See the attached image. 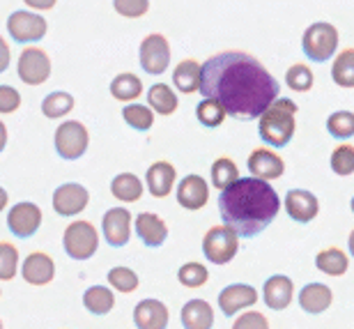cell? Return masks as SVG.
<instances>
[{"instance_id": "obj_26", "label": "cell", "mask_w": 354, "mask_h": 329, "mask_svg": "<svg viewBox=\"0 0 354 329\" xmlns=\"http://www.w3.org/2000/svg\"><path fill=\"white\" fill-rule=\"evenodd\" d=\"M315 267L329 276H343L350 267V258L343 249L327 247L315 256Z\"/></svg>"}, {"instance_id": "obj_10", "label": "cell", "mask_w": 354, "mask_h": 329, "mask_svg": "<svg viewBox=\"0 0 354 329\" xmlns=\"http://www.w3.org/2000/svg\"><path fill=\"white\" fill-rule=\"evenodd\" d=\"M138 58H140V67H143L147 74H164L168 71V65H171V44L164 35L159 33H152L140 42V51H138Z\"/></svg>"}, {"instance_id": "obj_9", "label": "cell", "mask_w": 354, "mask_h": 329, "mask_svg": "<svg viewBox=\"0 0 354 329\" xmlns=\"http://www.w3.org/2000/svg\"><path fill=\"white\" fill-rule=\"evenodd\" d=\"M48 26L46 19L41 14L35 12H26V10H17L7 19V33L14 42L19 44H32V42H39L46 35Z\"/></svg>"}, {"instance_id": "obj_4", "label": "cell", "mask_w": 354, "mask_h": 329, "mask_svg": "<svg viewBox=\"0 0 354 329\" xmlns=\"http://www.w3.org/2000/svg\"><path fill=\"white\" fill-rule=\"evenodd\" d=\"M304 55L313 62H327L338 48V30L336 26L327 24V21H317V24L308 26L301 39Z\"/></svg>"}, {"instance_id": "obj_18", "label": "cell", "mask_w": 354, "mask_h": 329, "mask_svg": "<svg viewBox=\"0 0 354 329\" xmlns=\"http://www.w3.org/2000/svg\"><path fill=\"white\" fill-rule=\"evenodd\" d=\"M21 276L30 285H46L55 276V263L44 251H32L30 256H26L24 267H21Z\"/></svg>"}, {"instance_id": "obj_14", "label": "cell", "mask_w": 354, "mask_h": 329, "mask_svg": "<svg viewBox=\"0 0 354 329\" xmlns=\"http://www.w3.org/2000/svg\"><path fill=\"white\" fill-rule=\"evenodd\" d=\"M246 166H249L251 177L263 180V182L276 180V177H281L283 173H286V161H283L281 157L276 154L274 150H269V148L253 150V152L249 154Z\"/></svg>"}, {"instance_id": "obj_2", "label": "cell", "mask_w": 354, "mask_h": 329, "mask_svg": "<svg viewBox=\"0 0 354 329\" xmlns=\"http://www.w3.org/2000/svg\"><path fill=\"white\" fill-rule=\"evenodd\" d=\"M281 210V198L269 182L256 177H239L218 196L223 226L237 238H256L272 226Z\"/></svg>"}, {"instance_id": "obj_24", "label": "cell", "mask_w": 354, "mask_h": 329, "mask_svg": "<svg viewBox=\"0 0 354 329\" xmlns=\"http://www.w3.org/2000/svg\"><path fill=\"white\" fill-rule=\"evenodd\" d=\"M334 302V295H331V288L324 283H308L299 290V306L306 313H324Z\"/></svg>"}, {"instance_id": "obj_33", "label": "cell", "mask_w": 354, "mask_h": 329, "mask_svg": "<svg viewBox=\"0 0 354 329\" xmlns=\"http://www.w3.org/2000/svg\"><path fill=\"white\" fill-rule=\"evenodd\" d=\"M74 111V97L69 92H51L44 102H41V113L48 118V120H58V118H65L67 113Z\"/></svg>"}, {"instance_id": "obj_21", "label": "cell", "mask_w": 354, "mask_h": 329, "mask_svg": "<svg viewBox=\"0 0 354 329\" xmlns=\"http://www.w3.org/2000/svg\"><path fill=\"white\" fill-rule=\"evenodd\" d=\"M168 306L159 299H143L133 309L136 329H166L168 327Z\"/></svg>"}, {"instance_id": "obj_25", "label": "cell", "mask_w": 354, "mask_h": 329, "mask_svg": "<svg viewBox=\"0 0 354 329\" xmlns=\"http://www.w3.org/2000/svg\"><path fill=\"white\" fill-rule=\"evenodd\" d=\"M173 83L175 88L184 92V95H194L201 88V62L194 58L182 60L173 71Z\"/></svg>"}, {"instance_id": "obj_23", "label": "cell", "mask_w": 354, "mask_h": 329, "mask_svg": "<svg viewBox=\"0 0 354 329\" xmlns=\"http://www.w3.org/2000/svg\"><path fill=\"white\" fill-rule=\"evenodd\" d=\"M182 327L184 329H212L214 327V311L205 299H189L182 306Z\"/></svg>"}, {"instance_id": "obj_38", "label": "cell", "mask_w": 354, "mask_h": 329, "mask_svg": "<svg viewBox=\"0 0 354 329\" xmlns=\"http://www.w3.org/2000/svg\"><path fill=\"white\" fill-rule=\"evenodd\" d=\"M19 272V249L12 242H0V281H12Z\"/></svg>"}, {"instance_id": "obj_12", "label": "cell", "mask_w": 354, "mask_h": 329, "mask_svg": "<svg viewBox=\"0 0 354 329\" xmlns=\"http://www.w3.org/2000/svg\"><path fill=\"white\" fill-rule=\"evenodd\" d=\"M88 200L90 194L83 184L67 182L53 191V210L60 217H76V214H81L88 207Z\"/></svg>"}, {"instance_id": "obj_5", "label": "cell", "mask_w": 354, "mask_h": 329, "mask_svg": "<svg viewBox=\"0 0 354 329\" xmlns=\"http://www.w3.org/2000/svg\"><path fill=\"white\" fill-rule=\"evenodd\" d=\"M62 247L69 258L74 260H88L97 254L99 247V235L97 228L90 224V221H72L65 228V235H62Z\"/></svg>"}, {"instance_id": "obj_22", "label": "cell", "mask_w": 354, "mask_h": 329, "mask_svg": "<svg viewBox=\"0 0 354 329\" xmlns=\"http://www.w3.org/2000/svg\"><path fill=\"white\" fill-rule=\"evenodd\" d=\"M145 182H147V191L154 198H166L177 182V170L171 161H157L147 168Z\"/></svg>"}, {"instance_id": "obj_15", "label": "cell", "mask_w": 354, "mask_h": 329, "mask_svg": "<svg viewBox=\"0 0 354 329\" xmlns=\"http://www.w3.org/2000/svg\"><path fill=\"white\" fill-rule=\"evenodd\" d=\"M258 302V292L253 285H246V283H232V285H225V288L218 292V309L223 311L225 318L235 316L237 311L242 309H249Z\"/></svg>"}, {"instance_id": "obj_11", "label": "cell", "mask_w": 354, "mask_h": 329, "mask_svg": "<svg viewBox=\"0 0 354 329\" xmlns=\"http://www.w3.org/2000/svg\"><path fill=\"white\" fill-rule=\"evenodd\" d=\"M41 219H44V214H41L39 207L24 200V203H17L7 212V228H10V233L17 235V238L28 240L39 231Z\"/></svg>"}, {"instance_id": "obj_41", "label": "cell", "mask_w": 354, "mask_h": 329, "mask_svg": "<svg viewBox=\"0 0 354 329\" xmlns=\"http://www.w3.org/2000/svg\"><path fill=\"white\" fill-rule=\"evenodd\" d=\"M109 283L118 292H133L138 288V274L129 267H113L109 272Z\"/></svg>"}, {"instance_id": "obj_31", "label": "cell", "mask_w": 354, "mask_h": 329, "mask_svg": "<svg viewBox=\"0 0 354 329\" xmlns=\"http://www.w3.org/2000/svg\"><path fill=\"white\" fill-rule=\"evenodd\" d=\"M331 78L341 88H354V48H345L336 55V62L331 67Z\"/></svg>"}, {"instance_id": "obj_16", "label": "cell", "mask_w": 354, "mask_h": 329, "mask_svg": "<svg viewBox=\"0 0 354 329\" xmlns=\"http://www.w3.org/2000/svg\"><path fill=\"white\" fill-rule=\"evenodd\" d=\"M286 212L297 224H310L320 212V203L317 196L306 189H290L286 194Z\"/></svg>"}, {"instance_id": "obj_19", "label": "cell", "mask_w": 354, "mask_h": 329, "mask_svg": "<svg viewBox=\"0 0 354 329\" xmlns=\"http://www.w3.org/2000/svg\"><path fill=\"white\" fill-rule=\"evenodd\" d=\"M133 228H136V235L140 238V242L150 249H157L168 240L166 221L154 212H140L136 221H133Z\"/></svg>"}, {"instance_id": "obj_34", "label": "cell", "mask_w": 354, "mask_h": 329, "mask_svg": "<svg viewBox=\"0 0 354 329\" xmlns=\"http://www.w3.org/2000/svg\"><path fill=\"white\" fill-rule=\"evenodd\" d=\"M122 118H124V123L133 127L136 132H147V130H152V125H154V113L143 104H127L122 109Z\"/></svg>"}, {"instance_id": "obj_7", "label": "cell", "mask_w": 354, "mask_h": 329, "mask_svg": "<svg viewBox=\"0 0 354 329\" xmlns=\"http://www.w3.org/2000/svg\"><path fill=\"white\" fill-rule=\"evenodd\" d=\"M239 238L225 226H212L203 238L205 258L214 265H225L237 256Z\"/></svg>"}, {"instance_id": "obj_40", "label": "cell", "mask_w": 354, "mask_h": 329, "mask_svg": "<svg viewBox=\"0 0 354 329\" xmlns=\"http://www.w3.org/2000/svg\"><path fill=\"white\" fill-rule=\"evenodd\" d=\"M331 170L341 177H348L354 173V148L352 145H338L334 152H331Z\"/></svg>"}, {"instance_id": "obj_13", "label": "cell", "mask_w": 354, "mask_h": 329, "mask_svg": "<svg viewBox=\"0 0 354 329\" xmlns=\"http://www.w3.org/2000/svg\"><path fill=\"white\" fill-rule=\"evenodd\" d=\"M102 233L111 247H124L131 238V212L127 207H113L104 214Z\"/></svg>"}, {"instance_id": "obj_36", "label": "cell", "mask_w": 354, "mask_h": 329, "mask_svg": "<svg viewBox=\"0 0 354 329\" xmlns=\"http://www.w3.org/2000/svg\"><path fill=\"white\" fill-rule=\"evenodd\" d=\"M177 281L184 288H201L209 281V272L203 263H184L177 272Z\"/></svg>"}, {"instance_id": "obj_32", "label": "cell", "mask_w": 354, "mask_h": 329, "mask_svg": "<svg viewBox=\"0 0 354 329\" xmlns=\"http://www.w3.org/2000/svg\"><path fill=\"white\" fill-rule=\"evenodd\" d=\"M239 180V170H237V163L230 159V157H218V159L212 163V184L223 191L228 189L232 182Z\"/></svg>"}, {"instance_id": "obj_1", "label": "cell", "mask_w": 354, "mask_h": 329, "mask_svg": "<svg viewBox=\"0 0 354 329\" xmlns=\"http://www.w3.org/2000/svg\"><path fill=\"white\" fill-rule=\"evenodd\" d=\"M279 81L251 53L223 51L201 65L203 99H212L235 120H256L279 99Z\"/></svg>"}, {"instance_id": "obj_48", "label": "cell", "mask_w": 354, "mask_h": 329, "mask_svg": "<svg viewBox=\"0 0 354 329\" xmlns=\"http://www.w3.org/2000/svg\"><path fill=\"white\" fill-rule=\"evenodd\" d=\"M28 7H35V10H48V7H53L51 3H46V5H41V3H28Z\"/></svg>"}, {"instance_id": "obj_43", "label": "cell", "mask_w": 354, "mask_h": 329, "mask_svg": "<svg viewBox=\"0 0 354 329\" xmlns=\"http://www.w3.org/2000/svg\"><path fill=\"white\" fill-rule=\"evenodd\" d=\"M21 106L19 90H14L12 85H0V113H14Z\"/></svg>"}, {"instance_id": "obj_3", "label": "cell", "mask_w": 354, "mask_h": 329, "mask_svg": "<svg viewBox=\"0 0 354 329\" xmlns=\"http://www.w3.org/2000/svg\"><path fill=\"white\" fill-rule=\"evenodd\" d=\"M258 120L260 139L272 148H286L297 130V104L292 99L281 97L269 104Z\"/></svg>"}, {"instance_id": "obj_44", "label": "cell", "mask_w": 354, "mask_h": 329, "mask_svg": "<svg viewBox=\"0 0 354 329\" xmlns=\"http://www.w3.org/2000/svg\"><path fill=\"white\" fill-rule=\"evenodd\" d=\"M113 7H115V10L122 14V17L136 19V17H143L150 5H147L145 0H136V3H127V0H120V3H115Z\"/></svg>"}, {"instance_id": "obj_8", "label": "cell", "mask_w": 354, "mask_h": 329, "mask_svg": "<svg viewBox=\"0 0 354 329\" xmlns=\"http://www.w3.org/2000/svg\"><path fill=\"white\" fill-rule=\"evenodd\" d=\"M17 74L26 85H41L51 76V58L44 48L39 46H28L24 53L19 55L17 62Z\"/></svg>"}, {"instance_id": "obj_42", "label": "cell", "mask_w": 354, "mask_h": 329, "mask_svg": "<svg viewBox=\"0 0 354 329\" xmlns=\"http://www.w3.org/2000/svg\"><path fill=\"white\" fill-rule=\"evenodd\" d=\"M232 329H269V320L260 311H246L235 320Z\"/></svg>"}, {"instance_id": "obj_45", "label": "cell", "mask_w": 354, "mask_h": 329, "mask_svg": "<svg viewBox=\"0 0 354 329\" xmlns=\"http://www.w3.org/2000/svg\"><path fill=\"white\" fill-rule=\"evenodd\" d=\"M10 60H12L10 46H7V42H5L3 35H0V74L7 71V67H10Z\"/></svg>"}, {"instance_id": "obj_17", "label": "cell", "mask_w": 354, "mask_h": 329, "mask_svg": "<svg viewBox=\"0 0 354 329\" xmlns=\"http://www.w3.org/2000/svg\"><path fill=\"white\" fill-rule=\"evenodd\" d=\"M177 203H180L184 210L189 212H196V210H203L209 200V187L205 182V177L201 175H187L184 180L177 184Z\"/></svg>"}, {"instance_id": "obj_37", "label": "cell", "mask_w": 354, "mask_h": 329, "mask_svg": "<svg viewBox=\"0 0 354 329\" xmlns=\"http://www.w3.org/2000/svg\"><path fill=\"white\" fill-rule=\"evenodd\" d=\"M196 118L203 127L214 130V127H221V123L225 120V111L216 102H212V99H203V102L196 106Z\"/></svg>"}, {"instance_id": "obj_20", "label": "cell", "mask_w": 354, "mask_h": 329, "mask_svg": "<svg viewBox=\"0 0 354 329\" xmlns=\"http://www.w3.org/2000/svg\"><path fill=\"white\" fill-rule=\"evenodd\" d=\"M292 297H295V283H292V278H290V276L276 274V276H269L265 281L263 299H265V304L272 311L288 309L290 302H292Z\"/></svg>"}, {"instance_id": "obj_46", "label": "cell", "mask_w": 354, "mask_h": 329, "mask_svg": "<svg viewBox=\"0 0 354 329\" xmlns=\"http://www.w3.org/2000/svg\"><path fill=\"white\" fill-rule=\"evenodd\" d=\"M5 145H7V127L5 123H0V152L5 150Z\"/></svg>"}, {"instance_id": "obj_49", "label": "cell", "mask_w": 354, "mask_h": 329, "mask_svg": "<svg viewBox=\"0 0 354 329\" xmlns=\"http://www.w3.org/2000/svg\"><path fill=\"white\" fill-rule=\"evenodd\" d=\"M0 329H3V320H0Z\"/></svg>"}, {"instance_id": "obj_28", "label": "cell", "mask_w": 354, "mask_h": 329, "mask_svg": "<svg viewBox=\"0 0 354 329\" xmlns=\"http://www.w3.org/2000/svg\"><path fill=\"white\" fill-rule=\"evenodd\" d=\"M147 102L152 106V113H159V116H173L177 111V95L175 90H171V85L166 83H154L150 90H147Z\"/></svg>"}, {"instance_id": "obj_39", "label": "cell", "mask_w": 354, "mask_h": 329, "mask_svg": "<svg viewBox=\"0 0 354 329\" xmlns=\"http://www.w3.org/2000/svg\"><path fill=\"white\" fill-rule=\"evenodd\" d=\"M313 81H315L313 71L306 65H301V62H297V65H292L286 71V85L295 92H308L313 88Z\"/></svg>"}, {"instance_id": "obj_27", "label": "cell", "mask_w": 354, "mask_h": 329, "mask_svg": "<svg viewBox=\"0 0 354 329\" xmlns=\"http://www.w3.org/2000/svg\"><path fill=\"white\" fill-rule=\"evenodd\" d=\"M111 194L118 200H122V203H136L143 196V182L133 173H120L113 177Z\"/></svg>"}, {"instance_id": "obj_30", "label": "cell", "mask_w": 354, "mask_h": 329, "mask_svg": "<svg viewBox=\"0 0 354 329\" xmlns=\"http://www.w3.org/2000/svg\"><path fill=\"white\" fill-rule=\"evenodd\" d=\"M83 306L90 313H95V316H106L115 306V297H113V292L106 285H92L83 295Z\"/></svg>"}, {"instance_id": "obj_35", "label": "cell", "mask_w": 354, "mask_h": 329, "mask_svg": "<svg viewBox=\"0 0 354 329\" xmlns=\"http://www.w3.org/2000/svg\"><path fill=\"white\" fill-rule=\"evenodd\" d=\"M327 132L338 141H348L354 136V113L352 111H336L327 120Z\"/></svg>"}, {"instance_id": "obj_6", "label": "cell", "mask_w": 354, "mask_h": 329, "mask_svg": "<svg viewBox=\"0 0 354 329\" xmlns=\"http://www.w3.org/2000/svg\"><path fill=\"white\" fill-rule=\"evenodd\" d=\"M53 143H55V152H58L62 159L74 161L86 154L90 134L86 130V125L79 123V120H67V123H62L58 130H55Z\"/></svg>"}, {"instance_id": "obj_29", "label": "cell", "mask_w": 354, "mask_h": 329, "mask_svg": "<svg viewBox=\"0 0 354 329\" xmlns=\"http://www.w3.org/2000/svg\"><path fill=\"white\" fill-rule=\"evenodd\" d=\"M111 95L118 99V102H133L143 95V81L131 74V71H124V74H118L111 81Z\"/></svg>"}, {"instance_id": "obj_47", "label": "cell", "mask_w": 354, "mask_h": 329, "mask_svg": "<svg viewBox=\"0 0 354 329\" xmlns=\"http://www.w3.org/2000/svg\"><path fill=\"white\" fill-rule=\"evenodd\" d=\"M7 203H10V196H7V191H5L3 187H0V212L5 210V205H7Z\"/></svg>"}]
</instances>
